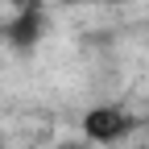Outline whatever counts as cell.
<instances>
[{
	"label": "cell",
	"mask_w": 149,
	"mask_h": 149,
	"mask_svg": "<svg viewBox=\"0 0 149 149\" xmlns=\"http://www.w3.org/2000/svg\"><path fill=\"white\" fill-rule=\"evenodd\" d=\"M137 128V116L120 104H95L91 112H83V137L95 145H116Z\"/></svg>",
	"instance_id": "cell-1"
},
{
	"label": "cell",
	"mask_w": 149,
	"mask_h": 149,
	"mask_svg": "<svg viewBox=\"0 0 149 149\" xmlns=\"http://www.w3.org/2000/svg\"><path fill=\"white\" fill-rule=\"evenodd\" d=\"M8 42L17 46V50H33L37 46V37L46 33V13H42V4H25L21 13H13V21H8Z\"/></svg>",
	"instance_id": "cell-2"
},
{
	"label": "cell",
	"mask_w": 149,
	"mask_h": 149,
	"mask_svg": "<svg viewBox=\"0 0 149 149\" xmlns=\"http://www.w3.org/2000/svg\"><path fill=\"white\" fill-rule=\"evenodd\" d=\"M8 4H17V8H25V4H33V0H8Z\"/></svg>",
	"instance_id": "cell-3"
},
{
	"label": "cell",
	"mask_w": 149,
	"mask_h": 149,
	"mask_svg": "<svg viewBox=\"0 0 149 149\" xmlns=\"http://www.w3.org/2000/svg\"><path fill=\"white\" fill-rule=\"evenodd\" d=\"M108 4H128V0H108Z\"/></svg>",
	"instance_id": "cell-4"
},
{
	"label": "cell",
	"mask_w": 149,
	"mask_h": 149,
	"mask_svg": "<svg viewBox=\"0 0 149 149\" xmlns=\"http://www.w3.org/2000/svg\"><path fill=\"white\" fill-rule=\"evenodd\" d=\"M66 4H74V0H66ZM79 4H87V0H79Z\"/></svg>",
	"instance_id": "cell-5"
},
{
	"label": "cell",
	"mask_w": 149,
	"mask_h": 149,
	"mask_svg": "<svg viewBox=\"0 0 149 149\" xmlns=\"http://www.w3.org/2000/svg\"><path fill=\"white\" fill-rule=\"evenodd\" d=\"M133 149H149V145H133Z\"/></svg>",
	"instance_id": "cell-6"
},
{
	"label": "cell",
	"mask_w": 149,
	"mask_h": 149,
	"mask_svg": "<svg viewBox=\"0 0 149 149\" xmlns=\"http://www.w3.org/2000/svg\"><path fill=\"white\" fill-rule=\"evenodd\" d=\"M145 124H149V116H145Z\"/></svg>",
	"instance_id": "cell-7"
},
{
	"label": "cell",
	"mask_w": 149,
	"mask_h": 149,
	"mask_svg": "<svg viewBox=\"0 0 149 149\" xmlns=\"http://www.w3.org/2000/svg\"><path fill=\"white\" fill-rule=\"evenodd\" d=\"M0 145H4V141H0Z\"/></svg>",
	"instance_id": "cell-8"
}]
</instances>
